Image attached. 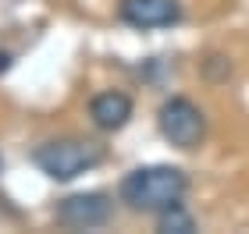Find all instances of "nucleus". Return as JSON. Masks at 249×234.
<instances>
[{"label": "nucleus", "instance_id": "5", "mask_svg": "<svg viewBox=\"0 0 249 234\" xmlns=\"http://www.w3.org/2000/svg\"><path fill=\"white\" fill-rule=\"evenodd\" d=\"M118 18L132 29H171L182 21V4L178 0H121Z\"/></svg>", "mask_w": 249, "mask_h": 234}, {"label": "nucleus", "instance_id": "2", "mask_svg": "<svg viewBox=\"0 0 249 234\" xmlns=\"http://www.w3.org/2000/svg\"><path fill=\"white\" fill-rule=\"evenodd\" d=\"M32 160L53 181H75L78 174L104 163V146L89 139H57V142H43Z\"/></svg>", "mask_w": 249, "mask_h": 234}, {"label": "nucleus", "instance_id": "7", "mask_svg": "<svg viewBox=\"0 0 249 234\" xmlns=\"http://www.w3.org/2000/svg\"><path fill=\"white\" fill-rule=\"evenodd\" d=\"M157 231H164V234H192L196 231V220H192L182 209V203H178V206H167V209L157 213Z\"/></svg>", "mask_w": 249, "mask_h": 234}, {"label": "nucleus", "instance_id": "3", "mask_svg": "<svg viewBox=\"0 0 249 234\" xmlns=\"http://www.w3.org/2000/svg\"><path fill=\"white\" fill-rule=\"evenodd\" d=\"M157 128H160V135L175 149H196L203 142V135H207V117H203V110L192 99L171 96L157 110Z\"/></svg>", "mask_w": 249, "mask_h": 234}, {"label": "nucleus", "instance_id": "4", "mask_svg": "<svg viewBox=\"0 0 249 234\" xmlns=\"http://www.w3.org/2000/svg\"><path fill=\"white\" fill-rule=\"evenodd\" d=\"M110 213H114V203L104 192H78V195L61 199V206H57V220L64 227H78V231L104 227Z\"/></svg>", "mask_w": 249, "mask_h": 234}, {"label": "nucleus", "instance_id": "8", "mask_svg": "<svg viewBox=\"0 0 249 234\" xmlns=\"http://www.w3.org/2000/svg\"><path fill=\"white\" fill-rule=\"evenodd\" d=\"M11 68V53H0V71H7Z\"/></svg>", "mask_w": 249, "mask_h": 234}, {"label": "nucleus", "instance_id": "1", "mask_svg": "<svg viewBox=\"0 0 249 234\" xmlns=\"http://www.w3.org/2000/svg\"><path fill=\"white\" fill-rule=\"evenodd\" d=\"M185 188H189L185 171L153 163V167H135L132 174H124L118 195H121V203L128 209H135V213H160V209L182 203Z\"/></svg>", "mask_w": 249, "mask_h": 234}, {"label": "nucleus", "instance_id": "6", "mask_svg": "<svg viewBox=\"0 0 249 234\" xmlns=\"http://www.w3.org/2000/svg\"><path fill=\"white\" fill-rule=\"evenodd\" d=\"M89 117H93V125L96 128H104V131H118L128 125V117H132V99L124 96V93H100L93 103H89Z\"/></svg>", "mask_w": 249, "mask_h": 234}]
</instances>
